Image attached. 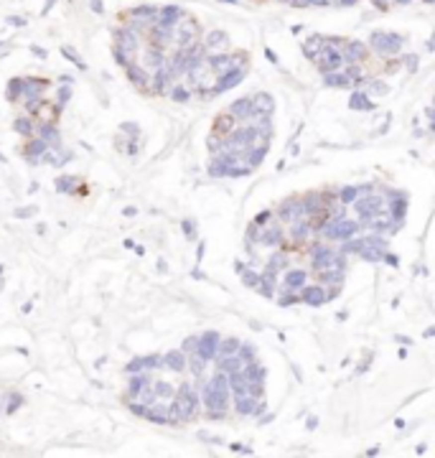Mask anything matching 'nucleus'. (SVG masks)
Segmentation results:
<instances>
[{
  "mask_svg": "<svg viewBox=\"0 0 435 458\" xmlns=\"http://www.w3.org/2000/svg\"><path fill=\"white\" fill-rule=\"evenodd\" d=\"M382 260H384V263H387L389 268H397V255H392V252H389V250H387V252L382 255Z\"/></svg>",
  "mask_w": 435,
  "mask_h": 458,
  "instance_id": "nucleus-42",
  "label": "nucleus"
},
{
  "mask_svg": "<svg viewBox=\"0 0 435 458\" xmlns=\"http://www.w3.org/2000/svg\"><path fill=\"white\" fill-rule=\"evenodd\" d=\"M359 229H361L359 222L349 219V216H341V219H329L318 234L326 239V242L334 245V242H344V239H349V237L359 234Z\"/></svg>",
  "mask_w": 435,
  "mask_h": 458,
  "instance_id": "nucleus-2",
  "label": "nucleus"
},
{
  "mask_svg": "<svg viewBox=\"0 0 435 458\" xmlns=\"http://www.w3.org/2000/svg\"><path fill=\"white\" fill-rule=\"evenodd\" d=\"M239 275H242V285H245V288H255L257 282H260V273L252 270V268H245Z\"/></svg>",
  "mask_w": 435,
  "mask_h": 458,
  "instance_id": "nucleus-30",
  "label": "nucleus"
},
{
  "mask_svg": "<svg viewBox=\"0 0 435 458\" xmlns=\"http://www.w3.org/2000/svg\"><path fill=\"white\" fill-rule=\"evenodd\" d=\"M349 107H351V110H356V112H374L377 110L374 99L369 97V94H364V92H354L349 97Z\"/></svg>",
  "mask_w": 435,
  "mask_h": 458,
  "instance_id": "nucleus-17",
  "label": "nucleus"
},
{
  "mask_svg": "<svg viewBox=\"0 0 435 458\" xmlns=\"http://www.w3.org/2000/svg\"><path fill=\"white\" fill-rule=\"evenodd\" d=\"M153 382V377H150V372H135V374H130V384H127V395H125V400H135V395L145 387V384H150Z\"/></svg>",
  "mask_w": 435,
  "mask_h": 458,
  "instance_id": "nucleus-14",
  "label": "nucleus"
},
{
  "mask_svg": "<svg viewBox=\"0 0 435 458\" xmlns=\"http://www.w3.org/2000/svg\"><path fill=\"white\" fill-rule=\"evenodd\" d=\"M13 130H15V133H20L23 138H31V135H33V122H31L28 117H18V120L13 122Z\"/></svg>",
  "mask_w": 435,
  "mask_h": 458,
  "instance_id": "nucleus-28",
  "label": "nucleus"
},
{
  "mask_svg": "<svg viewBox=\"0 0 435 458\" xmlns=\"http://www.w3.org/2000/svg\"><path fill=\"white\" fill-rule=\"evenodd\" d=\"M20 402H23V397H20V395H10V405L5 402V412H8V415H10L13 410H18V407H20Z\"/></svg>",
  "mask_w": 435,
  "mask_h": 458,
  "instance_id": "nucleus-41",
  "label": "nucleus"
},
{
  "mask_svg": "<svg viewBox=\"0 0 435 458\" xmlns=\"http://www.w3.org/2000/svg\"><path fill=\"white\" fill-rule=\"evenodd\" d=\"M311 234V227L306 219H298V222H290L288 224V232H285V239H290V242H303Z\"/></svg>",
  "mask_w": 435,
  "mask_h": 458,
  "instance_id": "nucleus-18",
  "label": "nucleus"
},
{
  "mask_svg": "<svg viewBox=\"0 0 435 458\" xmlns=\"http://www.w3.org/2000/svg\"><path fill=\"white\" fill-rule=\"evenodd\" d=\"M153 392L158 400H171L173 392H176V387H173L171 382H163V379H153Z\"/></svg>",
  "mask_w": 435,
  "mask_h": 458,
  "instance_id": "nucleus-25",
  "label": "nucleus"
},
{
  "mask_svg": "<svg viewBox=\"0 0 435 458\" xmlns=\"http://www.w3.org/2000/svg\"><path fill=\"white\" fill-rule=\"evenodd\" d=\"M125 150H127V156H138V150H140V148H138V140L127 143V148H125Z\"/></svg>",
  "mask_w": 435,
  "mask_h": 458,
  "instance_id": "nucleus-43",
  "label": "nucleus"
},
{
  "mask_svg": "<svg viewBox=\"0 0 435 458\" xmlns=\"http://www.w3.org/2000/svg\"><path fill=\"white\" fill-rule=\"evenodd\" d=\"M392 193V199H389V216L392 219H397L400 224L405 222V214H407V193L405 191H389Z\"/></svg>",
  "mask_w": 435,
  "mask_h": 458,
  "instance_id": "nucleus-12",
  "label": "nucleus"
},
{
  "mask_svg": "<svg viewBox=\"0 0 435 458\" xmlns=\"http://www.w3.org/2000/svg\"><path fill=\"white\" fill-rule=\"evenodd\" d=\"M234 125H237V120H234V117H232V115L224 110L219 117H216V122H214V127H211V135H219V138H224V135L229 133V130H232Z\"/></svg>",
  "mask_w": 435,
  "mask_h": 458,
  "instance_id": "nucleus-21",
  "label": "nucleus"
},
{
  "mask_svg": "<svg viewBox=\"0 0 435 458\" xmlns=\"http://www.w3.org/2000/svg\"><path fill=\"white\" fill-rule=\"evenodd\" d=\"M237 357L242 362H252V359H257V352H255V346H250V344H239Z\"/></svg>",
  "mask_w": 435,
  "mask_h": 458,
  "instance_id": "nucleus-31",
  "label": "nucleus"
},
{
  "mask_svg": "<svg viewBox=\"0 0 435 458\" xmlns=\"http://www.w3.org/2000/svg\"><path fill=\"white\" fill-rule=\"evenodd\" d=\"M219 331H204L199 339H196V354L204 359V362H214L216 359V349H219Z\"/></svg>",
  "mask_w": 435,
  "mask_h": 458,
  "instance_id": "nucleus-5",
  "label": "nucleus"
},
{
  "mask_svg": "<svg viewBox=\"0 0 435 458\" xmlns=\"http://www.w3.org/2000/svg\"><path fill=\"white\" fill-rule=\"evenodd\" d=\"M250 99H252L255 117H257V115H265V112H275V99H272V94L260 92V94H255V97H250Z\"/></svg>",
  "mask_w": 435,
  "mask_h": 458,
  "instance_id": "nucleus-15",
  "label": "nucleus"
},
{
  "mask_svg": "<svg viewBox=\"0 0 435 458\" xmlns=\"http://www.w3.org/2000/svg\"><path fill=\"white\" fill-rule=\"evenodd\" d=\"M20 94H23V79L15 77V79H10V82H8L5 99H8V102H18V99H20Z\"/></svg>",
  "mask_w": 435,
  "mask_h": 458,
  "instance_id": "nucleus-26",
  "label": "nucleus"
},
{
  "mask_svg": "<svg viewBox=\"0 0 435 458\" xmlns=\"http://www.w3.org/2000/svg\"><path fill=\"white\" fill-rule=\"evenodd\" d=\"M229 400H232V392H229V384H227V374L216 369L209 379H204L201 402L206 405V412H227Z\"/></svg>",
  "mask_w": 435,
  "mask_h": 458,
  "instance_id": "nucleus-1",
  "label": "nucleus"
},
{
  "mask_svg": "<svg viewBox=\"0 0 435 458\" xmlns=\"http://www.w3.org/2000/svg\"><path fill=\"white\" fill-rule=\"evenodd\" d=\"M120 130H122V133H127V135H133L130 140H138V138H140V125H138V122H122Z\"/></svg>",
  "mask_w": 435,
  "mask_h": 458,
  "instance_id": "nucleus-36",
  "label": "nucleus"
},
{
  "mask_svg": "<svg viewBox=\"0 0 435 458\" xmlns=\"http://www.w3.org/2000/svg\"><path fill=\"white\" fill-rule=\"evenodd\" d=\"M161 359H163V366L171 369V372H176V374L186 372V354L181 352V349H176V352H168V354H161Z\"/></svg>",
  "mask_w": 435,
  "mask_h": 458,
  "instance_id": "nucleus-13",
  "label": "nucleus"
},
{
  "mask_svg": "<svg viewBox=\"0 0 435 458\" xmlns=\"http://www.w3.org/2000/svg\"><path fill=\"white\" fill-rule=\"evenodd\" d=\"M369 90H372V94H387L389 87L384 82H369Z\"/></svg>",
  "mask_w": 435,
  "mask_h": 458,
  "instance_id": "nucleus-39",
  "label": "nucleus"
},
{
  "mask_svg": "<svg viewBox=\"0 0 435 458\" xmlns=\"http://www.w3.org/2000/svg\"><path fill=\"white\" fill-rule=\"evenodd\" d=\"M270 219H275V211L272 209H262L255 219H252V224H257V227H265V224H270Z\"/></svg>",
  "mask_w": 435,
  "mask_h": 458,
  "instance_id": "nucleus-34",
  "label": "nucleus"
},
{
  "mask_svg": "<svg viewBox=\"0 0 435 458\" xmlns=\"http://www.w3.org/2000/svg\"><path fill=\"white\" fill-rule=\"evenodd\" d=\"M204 250H206V245L201 242V245H199V250H196V260H201V257H204Z\"/></svg>",
  "mask_w": 435,
  "mask_h": 458,
  "instance_id": "nucleus-46",
  "label": "nucleus"
},
{
  "mask_svg": "<svg viewBox=\"0 0 435 458\" xmlns=\"http://www.w3.org/2000/svg\"><path fill=\"white\" fill-rule=\"evenodd\" d=\"M395 341H400V344H405V346L412 344V339H407V336H395Z\"/></svg>",
  "mask_w": 435,
  "mask_h": 458,
  "instance_id": "nucleus-45",
  "label": "nucleus"
},
{
  "mask_svg": "<svg viewBox=\"0 0 435 458\" xmlns=\"http://www.w3.org/2000/svg\"><path fill=\"white\" fill-rule=\"evenodd\" d=\"M295 303H300V300H298V293H295V290H288V288H285V293H282L280 300H277L280 308H288V305H295Z\"/></svg>",
  "mask_w": 435,
  "mask_h": 458,
  "instance_id": "nucleus-33",
  "label": "nucleus"
},
{
  "mask_svg": "<svg viewBox=\"0 0 435 458\" xmlns=\"http://www.w3.org/2000/svg\"><path fill=\"white\" fill-rule=\"evenodd\" d=\"M257 234H260V227L257 224H250L247 227V234H245V245H247L250 252H252V247H257Z\"/></svg>",
  "mask_w": 435,
  "mask_h": 458,
  "instance_id": "nucleus-32",
  "label": "nucleus"
},
{
  "mask_svg": "<svg viewBox=\"0 0 435 458\" xmlns=\"http://www.w3.org/2000/svg\"><path fill=\"white\" fill-rule=\"evenodd\" d=\"M181 229H183L186 239H191V242H193V239H196V234H199V232H196V222H191V219H183V222H181Z\"/></svg>",
  "mask_w": 435,
  "mask_h": 458,
  "instance_id": "nucleus-37",
  "label": "nucleus"
},
{
  "mask_svg": "<svg viewBox=\"0 0 435 458\" xmlns=\"http://www.w3.org/2000/svg\"><path fill=\"white\" fill-rule=\"evenodd\" d=\"M38 138L46 143L49 150H61V133H59V127H56L54 122L43 120V122L38 125Z\"/></svg>",
  "mask_w": 435,
  "mask_h": 458,
  "instance_id": "nucleus-10",
  "label": "nucleus"
},
{
  "mask_svg": "<svg viewBox=\"0 0 435 458\" xmlns=\"http://www.w3.org/2000/svg\"><path fill=\"white\" fill-rule=\"evenodd\" d=\"M166 94H168L173 102H188L193 92H191L188 84H171L168 90H166Z\"/></svg>",
  "mask_w": 435,
  "mask_h": 458,
  "instance_id": "nucleus-22",
  "label": "nucleus"
},
{
  "mask_svg": "<svg viewBox=\"0 0 435 458\" xmlns=\"http://www.w3.org/2000/svg\"><path fill=\"white\" fill-rule=\"evenodd\" d=\"M282 273H285V275H282V288H288V290L298 293L308 282V270H303V268H288Z\"/></svg>",
  "mask_w": 435,
  "mask_h": 458,
  "instance_id": "nucleus-11",
  "label": "nucleus"
},
{
  "mask_svg": "<svg viewBox=\"0 0 435 458\" xmlns=\"http://www.w3.org/2000/svg\"><path fill=\"white\" fill-rule=\"evenodd\" d=\"M282 242H285V229H282V224H280V222L260 227L257 245H262V247H280Z\"/></svg>",
  "mask_w": 435,
  "mask_h": 458,
  "instance_id": "nucleus-6",
  "label": "nucleus"
},
{
  "mask_svg": "<svg viewBox=\"0 0 435 458\" xmlns=\"http://www.w3.org/2000/svg\"><path fill=\"white\" fill-rule=\"evenodd\" d=\"M361 191H359V186H344L341 191H336V199H339V204H344V206H351V201L356 199Z\"/></svg>",
  "mask_w": 435,
  "mask_h": 458,
  "instance_id": "nucleus-27",
  "label": "nucleus"
},
{
  "mask_svg": "<svg viewBox=\"0 0 435 458\" xmlns=\"http://www.w3.org/2000/svg\"><path fill=\"white\" fill-rule=\"evenodd\" d=\"M326 84L329 87H351V79L341 74V72H331L329 77H326Z\"/></svg>",
  "mask_w": 435,
  "mask_h": 458,
  "instance_id": "nucleus-29",
  "label": "nucleus"
},
{
  "mask_svg": "<svg viewBox=\"0 0 435 458\" xmlns=\"http://www.w3.org/2000/svg\"><path fill=\"white\" fill-rule=\"evenodd\" d=\"M0 161H5V158H3V153H0Z\"/></svg>",
  "mask_w": 435,
  "mask_h": 458,
  "instance_id": "nucleus-49",
  "label": "nucleus"
},
{
  "mask_svg": "<svg viewBox=\"0 0 435 458\" xmlns=\"http://www.w3.org/2000/svg\"><path fill=\"white\" fill-rule=\"evenodd\" d=\"M125 72H127L130 82H133L138 90H148V72H145L143 67H138L135 61H130L127 67H125Z\"/></svg>",
  "mask_w": 435,
  "mask_h": 458,
  "instance_id": "nucleus-20",
  "label": "nucleus"
},
{
  "mask_svg": "<svg viewBox=\"0 0 435 458\" xmlns=\"http://www.w3.org/2000/svg\"><path fill=\"white\" fill-rule=\"evenodd\" d=\"M227 112L237 120V125H239V122H252V120H255V110H252V99H250V97H239L237 102H232V104L227 107Z\"/></svg>",
  "mask_w": 435,
  "mask_h": 458,
  "instance_id": "nucleus-9",
  "label": "nucleus"
},
{
  "mask_svg": "<svg viewBox=\"0 0 435 458\" xmlns=\"http://www.w3.org/2000/svg\"><path fill=\"white\" fill-rule=\"evenodd\" d=\"M298 300L311 305V308H318V305L326 303V285H321V282H316V285L306 282V285L298 290Z\"/></svg>",
  "mask_w": 435,
  "mask_h": 458,
  "instance_id": "nucleus-7",
  "label": "nucleus"
},
{
  "mask_svg": "<svg viewBox=\"0 0 435 458\" xmlns=\"http://www.w3.org/2000/svg\"><path fill=\"white\" fill-rule=\"evenodd\" d=\"M288 268H290V260H288L285 252H272V257L267 260V265H265V270H275V273L288 270Z\"/></svg>",
  "mask_w": 435,
  "mask_h": 458,
  "instance_id": "nucleus-24",
  "label": "nucleus"
},
{
  "mask_svg": "<svg viewBox=\"0 0 435 458\" xmlns=\"http://www.w3.org/2000/svg\"><path fill=\"white\" fill-rule=\"evenodd\" d=\"M239 341L237 336H227V339H219V349H216V357H229V354H237L239 349Z\"/></svg>",
  "mask_w": 435,
  "mask_h": 458,
  "instance_id": "nucleus-23",
  "label": "nucleus"
},
{
  "mask_svg": "<svg viewBox=\"0 0 435 458\" xmlns=\"http://www.w3.org/2000/svg\"><path fill=\"white\" fill-rule=\"evenodd\" d=\"M351 206H354V211L361 216V222L359 224H364L366 219H372V216H377V214H384L387 211V206H384V201L379 199V196H374V193H369L366 191V196H356V199L351 201Z\"/></svg>",
  "mask_w": 435,
  "mask_h": 458,
  "instance_id": "nucleus-3",
  "label": "nucleus"
},
{
  "mask_svg": "<svg viewBox=\"0 0 435 458\" xmlns=\"http://www.w3.org/2000/svg\"><path fill=\"white\" fill-rule=\"evenodd\" d=\"M56 191H59V193H69V191H74V179H69V176H59V179H56Z\"/></svg>",
  "mask_w": 435,
  "mask_h": 458,
  "instance_id": "nucleus-35",
  "label": "nucleus"
},
{
  "mask_svg": "<svg viewBox=\"0 0 435 458\" xmlns=\"http://www.w3.org/2000/svg\"><path fill=\"white\" fill-rule=\"evenodd\" d=\"M135 214H138L135 206H127V209H125V216H135Z\"/></svg>",
  "mask_w": 435,
  "mask_h": 458,
  "instance_id": "nucleus-47",
  "label": "nucleus"
},
{
  "mask_svg": "<svg viewBox=\"0 0 435 458\" xmlns=\"http://www.w3.org/2000/svg\"><path fill=\"white\" fill-rule=\"evenodd\" d=\"M191 277H196V280H206V275H204L201 270H196V268L191 270Z\"/></svg>",
  "mask_w": 435,
  "mask_h": 458,
  "instance_id": "nucleus-44",
  "label": "nucleus"
},
{
  "mask_svg": "<svg viewBox=\"0 0 435 458\" xmlns=\"http://www.w3.org/2000/svg\"><path fill=\"white\" fill-rule=\"evenodd\" d=\"M316 67H318L323 74L339 72V69L344 67V54H339V51H331V49L318 51V56H316Z\"/></svg>",
  "mask_w": 435,
  "mask_h": 458,
  "instance_id": "nucleus-8",
  "label": "nucleus"
},
{
  "mask_svg": "<svg viewBox=\"0 0 435 458\" xmlns=\"http://www.w3.org/2000/svg\"><path fill=\"white\" fill-rule=\"evenodd\" d=\"M275 219L280 224H290V222H298V219H306V216H303V206H300V196H288V199H282L280 206L275 209Z\"/></svg>",
  "mask_w": 435,
  "mask_h": 458,
  "instance_id": "nucleus-4",
  "label": "nucleus"
},
{
  "mask_svg": "<svg viewBox=\"0 0 435 458\" xmlns=\"http://www.w3.org/2000/svg\"><path fill=\"white\" fill-rule=\"evenodd\" d=\"M36 214H38V206H20V209H15L18 219H31V216H36Z\"/></svg>",
  "mask_w": 435,
  "mask_h": 458,
  "instance_id": "nucleus-38",
  "label": "nucleus"
},
{
  "mask_svg": "<svg viewBox=\"0 0 435 458\" xmlns=\"http://www.w3.org/2000/svg\"><path fill=\"white\" fill-rule=\"evenodd\" d=\"M318 282L321 285H344V277H346V270H339V268H326V270H318Z\"/></svg>",
  "mask_w": 435,
  "mask_h": 458,
  "instance_id": "nucleus-19",
  "label": "nucleus"
},
{
  "mask_svg": "<svg viewBox=\"0 0 435 458\" xmlns=\"http://www.w3.org/2000/svg\"><path fill=\"white\" fill-rule=\"evenodd\" d=\"M46 150H49V148H46V143H43L41 138H31V140L23 145V156H26L28 163H38V158H41Z\"/></svg>",
  "mask_w": 435,
  "mask_h": 458,
  "instance_id": "nucleus-16",
  "label": "nucleus"
},
{
  "mask_svg": "<svg viewBox=\"0 0 435 458\" xmlns=\"http://www.w3.org/2000/svg\"><path fill=\"white\" fill-rule=\"evenodd\" d=\"M245 268H247V265H245V263H234V273H242V270H245Z\"/></svg>",
  "mask_w": 435,
  "mask_h": 458,
  "instance_id": "nucleus-48",
  "label": "nucleus"
},
{
  "mask_svg": "<svg viewBox=\"0 0 435 458\" xmlns=\"http://www.w3.org/2000/svg\"><path fill=\"white\" fill-rule=\"evenodd\" d=\"M69 99H72V87H61L59 90V107H64Z\"/></svg>",
  "mask_w": 435,
  "mask_h": 458,
  "instance_id": "nucleus-40",
  "label": "nucleus"
}]
</instances>
